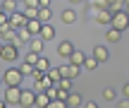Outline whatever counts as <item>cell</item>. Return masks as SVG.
Here are the masks:
<instances>
[{
  "mask_svg": "<svg viewBox=\"0 0 129 108\" xmlns=\"http://www.w3.org/2000/svg\"><path fill=\"white\" fill-rule=\"evenodd\" d=\"M22 79H24V75H22L19 67H7V70L3 72L5 87H19V84H22Z\"/></svg>",
  "mask_w": 129,
  "mask_h": 108,
  "instance_id": "6da1fadb",
  "label": "cell"
},
{
  "mask_svg": "<svg viewBox=\"0 0 129 108\" xmlns=\"http://www.w3.org/2000/svg\"><path fill=\"white\" fill-rule=\"evenodd\" d=\"M0 58H3L5 62H17L19 60V51H17V46L14 43H3V48H0Z\"/></svg>",
  "mask_w": 129,
  "mask_h": 108,
  "instance_id": "7a4b0ae2",
  "label": "cell"
},
{
  "mask_svg": "<svg viewBox=\"0 0 129 108\" xmlns=\"http://www.w3.org/2000/svg\"><path fill=\"white\" fill-rule=\"evenodd\" d=\"M22 87H5V91H3V99L7 101V103H12V106H19V101H22Z\"/></svg>",
  "mask_w": 129,
  "mask_h": 108,
  "instance_id": "3957f363",
  "label": "cell"
},
{
  "mask_svg": "<svg viewBox=\"0 0 129 108\" xmlns=\"http://www.w3.org/2000/svg\"><path fill=\"white\" fill-rule=\"evenodd\" d=\"M110 27L120 29V31H124V29L129 27V14L124 12V10H120V12H112V24Z\"/></svg>",
  "mask_w": 129,
  "mask_h": 108,
  "instance_id": "277c9868",
  "label": "cell"
},
{
  "mask_svg": "<svg viewBox=\"0 0 129 108\" xmlns=\"http://www.w3.org/2000/svg\"><path fill=\"white\" fill-rule=\"evenodd\" d=\"M36 94H38L36 89H24L19 106H22V108H34V106H36Z\"/></svg>",
  "mask_w": 129,
  "mask_h": 108,
  "instance_id": "5b68a950",
  "label": "cell"
},
{
  "mask_svg": "<svg viewBox=\"0 0 129 108\" xmlns=\"http://www.w3.org/2000/svg\"><path fill=\"white\" fill-rule=\"evenodd\" d=\"M74 51H77V48L72 46V41H60L57 43V55L60 58H72Z\"/></svg>",
  "mask_w": 129,
  "mask_h": 108,
  "instance_id": "8992f818",
  "label": "cell"
},
{
  "mask_svg": "<svg viewBox=\"0 0 129 108\" xmlns=\"http://www.w3.org/2000/svg\"><path fill=\"white\" fill-rule=\"evenodd\" d=\"M26 22H29V17L24 12H14V14H10V24H12L14 29H22V27H26Z\"/></svg>",
  "mask_w": 129,
  "mask_h": 108,
  "instance_id": "52a82bcc",
  "label": "cell"
},
{
  "mask_svg": "<svg viewBox=\"0 0 129 108\" xmlns=\"http://www.w3.org/2000/svg\"><path fill=\"white\" fill-rule=\"evenodd\" d=\"M93 14H96V22L103 24V27H110L112 24V12L110 10H98V12H93Z\"/></svg>",
  "mask_w": 129,
  "mask_h": 108,
  "instance_id": "ba28073f",
  "label": "cell"
},
{
  "mask_svg": "<svg viewBox=\"0 0 129 108\" xmlns=\"http://www.w3.org/2000/svg\"><path fill=\"white\" fill-rule=\"evenodd\" d=\"M34 38V34L29 31L26 27H22V29H17V41H14V46H24V43H29Z\"/></svg>",
  "mask_w": 129,
  "mask_h": 108,
  "instance_id": "9c48e42d",
  "label": "cell"
},
{
  "mask_svg": "<svg viewBox=\"0 0 129 108\" xmlns=\"http://www.w3.org/2000/svg\"><path fill=\"white\" fill-rule=\"evenodd\" d=\"M91 55L96 58L98 62H108L110 53H108V48H105V46H96V48H93V53H91Z\"/></svg>",
  "mask_w": 129,
  "mask_h": 108,
  "instance_id": "30bf717a",
  "label": "cell"
},
{
  "mask_svg": "<svg viewBox=\"0 0 129 108\" xmlns=\"http://www.w3.org/2000/svg\"><path fill=\"white\" fill-rule=\"evenodd\" d=\"M17 3H19V0H3V3H0V12L14 14V12H17Z\"/></svg>",
  "mask_w": 129,
  "mask_h": 108,
  "instance_id": "8fae6325",
  "label": "cell"
},
{
  "mask_svg": "<svg viewBox=\"0 0 129 108\" xmlns=\"http://www.w3.org/2000/svg\"><path fill=\"white\" fill-rule=\"evenodd\" d=\"M79 106H84V99H81V94L72 91V94H69V99H67V108H79Z\"/></svg>",
  "mask_w": 129,
  "mask_h": 108,
  "instance_id": "7c38bea8",
  "label": "cell"
},
{
  "mask_svg": "<svg viewBox=\"0 0 129 108\" xmlns=\"http://www.w3.org/2000/svg\"><path fill=\"white\" fill-rule=\"evenodd\" d=\"M38 36H41L43 41L55 38V27H53V24H43V29H41V34H38Z\"/></svg>",
  "mask_w": 129,
  "mask_h": 108,
  "instance_id": "4fadbf2b",
  "label": "cell"
},
{
  "mask_svg": "<svg viewBox=\"0 0 129 108\" xmlns=\"http://www.w3.org/2000/svg\"><path fill=\"white\" fill-rule=\"evenodd\" d=\"M43 38L41 36H34L31 41H29V51H34V53H38V55H41V51H43Z\"/></svg>",
  "mask_w": 129,
  "mask_h": 108,
  "instance_id": "5bb4252c",
  "label": "cell"
},
{
  "mask_svg": "<svg viewBox=\"0 0 129 108\" xmlns=\"http://www.w3.org/2000/svg\"><path fill=\"white\" fill-rule=\"evenodd\" d=\"M26 29L34 34V36H38L41 29H43V22H41V19H29V22H26Z\"/></svg>",
  "mask_w": 129,
  "mask_h": 108,
  "instance_id": "9a60e30c",
  "label": "cell"
},
{
  "mask_svg": "<svg viewBox=\"0 0 129 108\" xmlns=\"http://www.w3.org/2000/svg\"><path fill=\"white\" fill-rule=\"evenodd\" d=\"M86 53H81V51H74L72 53V58H69V62H72V65H79V67H84V62H86Z\"/></svg>",
  "mask_w": 129,
  "mask_h": 108,
  "instance_id": "2e32d148",
  "label": "cell"
},
{
  "mask_svg": "<svg viewBox=\"0 0 129 108\" xmlns=\"http://www.w3.org/2000/svg\"><path fill=\"white\" fill-rule=\"evenodd\" d=\"M105 38H108V43H117V41L122 38V31H120V29H115V27H108Z\"/></svg>",
  "mask_w": 129,
  "mask_h": 108,
  "instance_id": "e0dca14e",
  "label": "cell"
},
{
  "mask_svg": "<svg viewBox=\"0 0 129 108\" xmlns=\"http://www.w3.org/2000/svg\"><path fill=\"white\" fill-rule=\"evenodd\" d=\"M50 101L53 99L46 94V91H38V94H36V106L38 108H48V106H50Z\"/></svg>",
  "mask_w": 129,
  "mask_h": 108,
  "instance_id": "ac0fdd59",
  "label": "cell"
},
{
  "mask_svg": "<svg viewBox=\"0 0 129 108\" xmlns=\"http://www.w3.org/2000/svg\"><path fill=\"white\" fill-rule=\"evenodd\" d=\"M38 19H41L43 24H50V19H53V10H50V7H41V10H38Z\"/></svg>",
  "mask_w": 129,
  "mask_h": 108,
  "instance_id": "d6986e66",
  "label": "cell"
},
{
  "mask_svg": "<svg viewBox=\"0 0 129 108\" xmlns=\"http://www.w3.org/2000/svg\"><path fill=\"white\" fill-rule=\"evenodd\" d=\"M77 22V12L74 10H64L62 12V24H74Z\"/></svg>",
  "mask_w": 129,
  "mask_h": 108,
  "instance_id": "ffe728a7",
  "label": "cell"
},
{
  "mask_svg": "<svg viewBox=\"0 0 129 108\" xmlns=\"http://www.w3.org/2000/svg\"><path fill=\"white\" fill-rule=\"evenodd\" d=\"M46 75H48V77L53 79V84H57V82L62 79V75H60V67H50V70H48Z\"/></svg>",
  "mask_w": 129,
  "mask_h": 108,
  "instance_id": "44dd1931",
  "label": "cell"
},
{
  "mask_svg": "<svg viewBox=\"0 0 129 108\" xmlns=\"http://www.w3.org/2000/svg\"><path fill=\"white\" fill-rule=\"evenodd\" d=\"M98 65H101V62L96 60V58H86V62H84V70H88V72H93V70H98Z\"/></svg>",
  "mask_w": 129,
  "mask_h": 108,
  "instance_id": "7402d4cb",
  "label": "cell"
},
{
  "mask_svg": "<svg viewBox=\"0 0 129 108\" xmlns=\"http://www.w3.org/2000/svg\"><path fill=\"white\" fill-rule=\"evenodd\" d=\"M36 70H41V72H48L50 70V60H48V58H38V62H36Z\"/></svg>",
  "mask_w": 129,
  "mask_h": 108,
  "instance_id": "603a6c76",
  "label": "cell"
},
{
  "mask_svg": "<svg viewBox=\"0 0 129 108\" xmlns=\"http://www.w3.org/2000/svg\"><path fill=\"white\" fill-rule=\"evenodd\" d=\"M91 10L98 12V10H110V7H108V0H91Z\"/></svg>",
  "mask_w": 129,
  "mask_h": 108,
  "instance_id": "cb8c5ba5",
  "label": "cell"
},
{
  "mask_svg": "<svg viewBox=\"0 0 129 108\" xmlns=\"http://www.w3.org/2000/svg\"><path fill=\"white\" fill-rule=\"evenodd\" d=\"M55 87H60V89H64V91H72V77H62Z\"/></svg>",
  "mask_w": 129,
  "mask_h": 108,
  "instance_id": "d4e9b609",
  "label": "cell"
},
{
  "mask_svg": "<svg viewBox=\"0 0 129 108\" xmlns=\"http://www.w3.org/2000/svg\"><path fill=\"white\" fill-rule=\"evenodd\" d=\"M19 70H22V75H24V77H29V75H34V72H36V67H34L31 62H26V60H24V65L19 67Z\"/></svg>",
  "mask_w": 129,
  "mask_h": 108,
  "instance_id": "484cf974",
  "label": "cell"
},
{
  "mask_svg": "<svg viewBox=\"0 0 129 108\" xmlns=\"http://www.w3.org/2000/svg\"><path fill=\"white\" fill-rule=\"evenodd\" d=\"M38 58H41V55H38V53H34V51H29L26 55H24V60H26V62H31V65L36 67V62H38Z\"/></svg>",
  "mask_w": 129,
  "mask_h": 108,
  "instance_id": "4316f807",
  "label": "cell"
},
{
  "mask_svg": "<svg viewBox=\"0 0 129 108\" xmlns=\"http://www.w3.org/2000/svg\"><path fill=\"white\" fill-rule=\"evenodd\" d=\"M38 10L41 7H24V14H26L29 19H38Z\"/></svg>",
  "mask_w": 129,
  "mask_h": 108,
  "instance_id": "83f0119b",
  "label": "cell"
},
{
  "mask_svg": "<svg viewBox=\"0 0 129 108\" xmlns=\"http://www.w3.org/2000/svg\"><path fill=\"white\" fill-rule=\"evenodd\" d=\"M48 108H67V101H62V99H53Z\"/></svg>",
  "mask_w": 129,
  "mask_h": 108,
  "instance_id": "f1b7e54d",
  "label": "cell"
},
{
  "mask_svg": "<svg viewBox=\"0 0 129 108\" xmlns=\"http://www.w3.org/2000/svg\"><path fill=\"white\" fill-rule=\"evenodd\" d=\"M103 99H105V101H112V99H115V89H110V87L103 89Z\"/></svg>",
  "mask_w": 129,
  "mask_h": 108,
  "instance_id": "f546056e",
  "label": "cell"
},
{
  "mask_svg": "<svg viewBox=\"0 0 129 108\" xmlns=\"http://www.w3.org/2000/svg\"><path fill=\"white\" fill-rule=\"evenodd\" d=\"M79 72H81V67H79V65H72V62H69V77H72V79H74V77H79Z\"/></svg>",
  "mask_w": 129,
  "mask_h": 108,
  "instance_id": "4dcf8cb0",
  "label": "cell"
},
{
  "mask_svg": "<svg viewBox=\"0 0 129 108\" xmlns=\"http://www.w3.org/2000/svg\"><path fill=\"white\" fill-rule=\"evenodd\" d=\"M60 75L62 77H69V65H60Z\"/></svg>",
  "mask_w": 129,
  "mask_h": 108,
  "instance_id": "1f68e13d",
  "label": "cell"
},
{
  "mask_svg": "<svg viewBox=\"0 0 129 108\" xmlns=\"http://www.w3.org/2000/svg\"><path fill=\"white\" fill-rule=\"evenodd\" d=\"M84 108H98V103H96V101H86V103H84Z\"/></svg>",
  "mask_w": 129,
  "mask_h": 108,
  "instance_id": "d6a6232c",
  "label": "cell"
},
{
  "mask_svg": "<svg viewBox=\"0 0 129 108\" xmlns=\"http://www.w3.org/2000/svg\"><path fill=\"white\" fill-rule=\"evenodd\" d=\"M122 94H124V96H127V99H129V82H127V84H124V87H122Z\"/></svg>",
  "mask_w": 129,
  "mask_h": 108,
  "instance_id": "836d02e7",
  "label": "cell"
},
{
  "mask_svg": "<svg viewBox=\"0 0 129 108\" xmlns=\"http://www.w3.org/2000/svg\"><path fill=\"white\" fill-rule=\"evenodd\" d=\"M117 108H129V99H124V101H122V103L117 106Z\"/></svg>",
  "mask_w": 129,
  "mask_h": 108,
  "instance_id": "e575fe53",
  "label": "cell"
},
{
  "mask_svg": "<svg viewBox=\"0 0 129 108\" xmlns=\"http://www.w3.org/2000/svg\"><path fill=\"white\" fill-rule=\"evenodd\" d=\"M41 7H50V0H41Z\"/></svg>",
  "mask_w": 129,
  "mask_h": 108,
  "instance_id": "d590c367",
  "label": "cell"
},
{
  "mask_svg": "<svg viewBox=\"0 0 129 108\" xmlns=\"http://www.w3.org/2000/svg\"><path fill=\"white\" fill-rule=\"evenodd\" d=\"M122 10H124V12H127V14H129V5H124V7H122Z\"/></svg>",
  "mask_w": 129,
  "mask_h": 108,
  "instance_id": "8d00e7d4",
  "label": "cell"
},
{
  "mask_svg": "<svg viewBox=\"0 0 129 108\" xmlns=\"http://www.w3.org/2000/svg\"><path fill=\"white\" fill-rule=\"evenodd\" d=\"M69 3H72V5H77V3H81V0H69Z\"/></svg>",
  "mask_w": 129,
  "mask_h": 108,
  "instance_id": "74e56055",
  "label": "cell"
},
{
  "mask_svg": "<svg viewBox=\"0 0 129 108\" xmlns=\"http://www.w3.org/2000/svg\"><path fill=\"white\" fill-rule=\"evenodd\" d=\"M124 5H129V0H124Z\"/></svg>",
  "mask_w": 129,
  "mask_h": 108,
  "instance_id": "f35d334b",
  "label": "cell"
},
{
  "mask_svg": "<svg viewBox=\"0 0 129 108\" xmlns=\"http://www.w3.org/2000/svg\"><path fill=\"white\" fill-rule=\"evenodd\" d=\"M22 3H24V0H22Z\"/></svg>",
  "mask_w": 129,
  "mask_h": 108,
  "instance_id": "ab89813d",
  "label": "cell"
}]
</instances>
